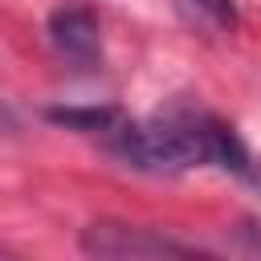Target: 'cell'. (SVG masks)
<instances>
[{
  "mask_svg": "<svg viewBox=\"0 0 261 261\" xmlns=\"http://www.w3.org/2000/svg\"><path fill=\"white\" fill-rule=\"evenodd\" d=\"M102 143L135 171L175 175L192 167H220L237 179L261 184V163L241 143V135L200 106L175 102L167 110H155L151 118H118L102 135Z\"/></svg>",
  "mask_w": 261,
  "mask_h": 261,
  "instance_id": "obj_1",
  "label": "cell"
},
{
  "mask_svg": "<svg viewBox=\"0 0 261 261\" xmlns=\"http://www.w3.org/2000/svg\"><path fill=\"white\" fill-rule=\"evenodd\" d=\"M82 253L86 257H200L204 249L175 241L167 232L143 228V224H126V220H94L82 228Z\"/></svg>",
  "mask_w": 261,
  "mask_h": 261,
  "instance_id": "obj_2",
  "label": "cell"
},
{
  "mask_svg": "<svg viewBox=\"0 0 261 261\" xmlns=\"http://www.w3.org/2000/svg\"><path fill=\"white\" fill-rule=\"evenodd\" d=\"M49 45L77 73L102 69V29L98 16L82 4H61L49 12Z\"/></svg>",
  "mask_w": 261,
  "mask_h": 261,
  "instance_id": "obj_3",
  "label": "cell"
},
{
  "mask_svg": "<svg viewBox=\"0 0 261 261\" xmlns=\"http://www.w3.org/2000/svg\"><path fill=\"white\" fill-rule=\"evenodd\" d=\"M45 118L57 122V126H69V130H82V135H98L102 139L122 118V110L118 106H49Z\"/></svg>",
  "mask_w": 261,
  "mask_h": 261,
  "instance_id": "obj_4",
  "label": "cell"
},
{
  "mask_svg": "<svg viewBox=\"0 0 261 261\" xmlns=\"http://www.w3.org/2000/svg\"><path fill=\"white\" fill-rule=\"evenodd\" d=\"M200 24H208V29H216V33H232L237 29V4L232 0H179Z\"/></svg>",
  "mask_w": 261,
  "mask_h": 261,
  "instance_id": "obj_5",
  "label": "cell"
},
{
  "mask_svg": "<svg viewBox=\"0 0 261 261\" xmlns=\"http://www.w3.org/2000/svg\"><path fill=\"white\" fill-rule=\"evenodd\" d=\"M4 253H8V249H4V245H0V257H4Z\"/></svg>",
  "mask_w": 261,
  "mask_h": 261,
  "instance_id": "obj_6",
  "label": "cell"
}]
</instances>
